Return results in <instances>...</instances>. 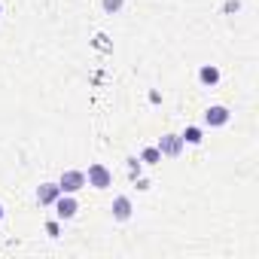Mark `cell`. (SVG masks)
<instances>
[{
	"instance_id": "6da1fadb",
	"label": "cell",
	"mask_w": 259,
	"mask_h": 259,
	"mask_svg": "<svg viewBox=\"0 0 259 259\" xmlns=\"http://www.w3.org/2000/svg\"><path fill=\"white\" fill-rule=\"evenodd\" d=\"M58 189L67 192V195H76L79 189H85V171H76V168L61 171V177H58Z\"/></svg>"
},
{
	"instance_id": "7a4b0ae2",
	"label": "cell",
	"mask_w": 259,
	"mask_h": 259,
	"mask_svg": "<svg viewBox=\"0 0 259 259\" xmlns=\"http://www.w3.org/2000/svg\"><path fill=\"white\" fill-rule=\"evenodd\" d=\"M110 183H113V174H110L107 165H101V162L89 165V171H85V186H92V189H107Z\"/></svg>"
},
{
	"instance_id": "3957f363",
	"label": "cell",
	"mask_w": 259,
	"mask_h": 259,
	"mask_svg": "<svg viewBox=\"0 0 259 259\" xmlns=\"http://www.w3.org/2000/svg\"><path fill=\"white\" fill-rule=\"evenodd\" d=\"M232 122V113H229V107H223V104H213V107H207L204 110V125L207 128H226Z\"/></svg>"
},
{
	"instance_id": "277c9868",
	"label": "cell",
	"mask_w": 259,
	"mask_h": 259,
	"mask_svg": "<svg viewBox=\"0 0 259 259\" xmlns=\"http://www.w3.org/2000/svg\"><path fill=\"white\" fill-rule=\"evenodd\" d=\"M156 147H159L162 159H177V156L183 153V147H186V144H183V138H180V135H162Z\"/></svg>"
},
{
	"instance_id": "5b68a950",
	"label": "cell",
	"mask_w": 259,
	"mask_h": 259,
	"mask_svg": "<svg viewBox=\"0 0 259 259\" xmlns=\"http://www.w3.org/2000/svg\"><path fill=\"white\" fill-rule=\"evenodd\" d=\"M55 213H58V220H73L76 217V210H79V201H76V195H67V192H61L58 198H55Z\"/></svg>"
},
{
	"instance_id": "8992f818",
	"label": "cell",
	"mask_w": 259,
	"mask_h": 259,
	"mask_svg": "<svg viewBox=\"0 0 259 259\" xmlns=\"http://www.w3.org/2000/svg\"><path fill=\"white\" fill-rule=\"evenodd\" d=\"M110 213H113V220H116V223H128V220H132V213H135L132 198H128V195H116V198H113V204H110Z\"/></svg>"
},
{
	"instance_id": "52a82bcc",
	"label": "cell",
	"mask_w": 259,
	"mask_h": 259,
	"mask_svg": "<svg viewBox=\"0 0 259 259\" xmlns=\"http://www.w3.org/2000/svg\"><path fill=\"white\" fill-rule=\"evenodd\" d=\"M58 195H61L58 183H40V186H37V201H40V207H52Z\"/></svg>"
},
{
	"instance_id": "ba28073f",
	"label": "cell",
	"mask_w": 259,
	"mask_h": 259,
	"mask_svg": "<svg viewBox=\"0 0 259 259\" xmlns=\"http://www.w3.org/2000/svg\"><path fill=\"white\" fill-rule=\"evenodd\" d=\"M220 79H223V73H220L217 64H201V67H198V82H201V85H210V89H213Z\"/></svg>"
},
{
	"instance_id": "9c48e42d",
	"label": "cell",
	"mask_w": 259,
	"mask_h": 259,
	"mask_svg": "<svg viewBox=\"0 0 259 259\" xmlns=\"http://www.w3.org/2000/svg\"><path fill=\"white\" fill-rule=\"evenodd\" d=\"M180 138H183V144H189V147H198V144L204 141V132H201L198 125H186Z\"/></svg>"
},
{
	"instance_id": "30bf717a",
	"label": "cell",
	"mask_w": 259,
	"mask_h": 259,
	"mask_svg": "<svg viewBox=\"0 0 259 259\" xmlns=\"http://www.w3.org/2000/svg\"><path fill=\"white\" fill-rule=\"evenodd\" d=\"M138 159H141L144 165H159V162H162V153H159V147H144Z\"/></svg>"
},
{
	"instance_id": "8fae6325",
	"label": "cell",
	"mask_w": 259,
	"mask_h": 259,
	"mask_svg": "<svg viewBox=\"0 0 259 259\" xmlns=\"http://www.w3.org/2000/svg\"><path fill=\"white\" fill-rule=\"evenodd\" d=\"M122 7H125V0H101V10H104L107 16H116V13H122Z\"/></svg>"
},
{
	"instance_id": "7c38bea8",
	"label": "cell",
	"mask_w": 259,
	"mask_h": 259,
	"mask_svg": "<svg viewBox=\"0 0 259 259\" xmlns=\"http://www.w3.org/2000/svg\"><path fill=\"white\" fill-rule=\"evenodd\" d=\"M125 165H128V174H132V180H135V177H141V171H144V162H141L138 156H128V159H125Z\"/></svg>"
},
{
	"instance_id": "4fadbf2b",
	"label": "cell",
	"mask_w": 259,
	"mask_h": 259,
	"mask_svg": "<svg viewBox=\"0 0 259 259\" xmlns=\"http://www.w3.org/2000/svg\"><path fill=\"white\" fill-rule=\"evenodd\" d=\"M46 232H49V238H58V232H61V226H58L55 220H49V223H46Z\"/></svg>"
},
{
	"instance_id": "5bb4252c",
	"label": "cell",
	"mask_w": 259,
	"mask_h": 259,
	"mask_svg": "<svg viewBox=\"0 0 259 259\" xmlns=\"http://www.w3.org/2000/svg\"><path fill=\"white\" fill-rule=\"evenodd\" d=\"M135 183H138V189H141V192H147V189H150V180H147V177H135Z\"/></svg>"
},
{
	"instance_id": "9a60e30c",
	"label": "cell",
	"mask_w": 259,
	"mask_h": 259,
	"mask_svg": "<svg viewBox=\"0 0 259 259\" xmlns=\"http://www.w3.org/2000/svg\"><path fill=\"white\" fill-rule=\"evenodd\" d=\"M4 217H7V210H4V204H0V220H4Z\"/></svg>"
},
{
	"instance_id": "2e32d148",
	"label": "cell",
	"mask_w": 259,
	"mask_h": 259,
	"mask_svg": "<svg viewBox=\"0 0 259 259\" xmlns=\"http://www.w3.org/2000/svg\"><path fill=\"white\" fill-rule=\"evenodd\" d=\"M0 16H4V4H0Z\"/></svg>"
}]
</instances>
